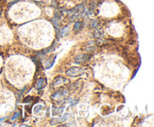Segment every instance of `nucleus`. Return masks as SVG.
Segmentation results:
<instances>
[{
  "instance_id": "obj_10",
  "label": "nucleus",
  "mask_w": 154,
  "mask_h": 127,
  "mask_svg": "<svg viewBox=\"0 0 154 127\" xmlns=\"http://www.w3.org/2000/svg\"><path fill=\"white\" fill-rule=\"evenodd\" d=\"M97 25V23H96V21H92V25H91V27L92 28H93V27H96Z\"/></svg>"
},
{
  "instance_id": "obj_4",
  "label": "nucleus",
  "mask_w": 154,
  "mask_h": 127,
  "mask_svg": "<svg viewBox=\"0 0 154 127\" xmlns=\"http://www.w3.org/2000/svg\"><path fill=\"white\" fill-rule=\"evenodd\" d=\"M68 32H69V28H68V26H65L64 28L61 31L62 36L63 37V36L67 35L68 34Z\"/></svg>"
},
{
  "instance_id": "obj_6",
  "label": "nucleus",
  "mask_w": 154,
  "mask_h": 127,
  "mask_svg": "<svg viewBox=\"0 0 154 127\" xmlns=\"http://www.w3.org/2000/svg\"><path fill=\"white\" fill-rule=\"evenodd\" d=\"M54 60H55V58L52 61V58L48 61H47L46 62V68L47 69H49V68H51L52 67V65H53V64L54 62Z\"/></svg>"
},
{
  "instance_id": "obj_5",
  "label": "nucleus",
  "mask_w": 154,
  "mask_h": 127,
  "mask_svg": "<svg viewBox=\"0 0 154 127\" xmlns=\"http://www.w3.org/2000/svg\"><path fill=\"white\" fill-rule=\"evenodd\" d=\"M44 80L43 78L39 79L38 83H37V85H36V88H37L38 89L41 88L42 86H43V85H44Z\"/></svg>"
},
{
  "instance_id": "obj_2",
  "label": "nucleus",
  "mask_w": 154,
  "mask_h": 127,
  "mask_svg": "<svg viewBox=\"0 0 154 127\" xmlns=\"http://www.w3.org/2000/svg\"><path fill=\"white\" fill-rule=\"evenodd\" d=\"M89 57L90 55H86V54H80L79 55H77V57L75 58V62L77 63H83L86 61H87L89 59Z\"/></svg>"
},
{
  "instance_id": "obj_1",
  "label": "nucleus",
  "mask_w": 154,
  "mask_h": 127,
  "mask_svg": "<svg viewBox=\"0 0 154 127\" xmlns=\"http://www.w3.org/2000/svg\"><path fill=\"white\" fill-rule=\"evenodd\" d=\"M84 73V70L80 67H72L71 69L68 70L66 74L70 76H78L81 75Z\"/></svg>"
},
{
  "instance_id": "obj_7",
  "label": "nucleus",
  "mask_w": 154,
  "mask_h": 127,
  "mask_svg": "<svg viewBox=\"0 0 154 127\" xmlns=\"http://www.w3.org/2000/svg\"><path fill=\"white\" fill-rule=\"evenodd\" d=\"M42 108V106L41 105H36L35 106V108H34V111H35V113H38L39 111L41 110V108Z\"/></svg>"
},
{
  "instance_id": "obj_3",
  "label": "nucleus",
  "mask_w": 154,
  "mask_h": 127,
  "mask_svg": "<svg viewBox=\"0 0 154 127\" xmlns=\"http://www.w3.org/2000/svg\"><path fill=\"white\" fill-rule=\"evenodd\" d=\"M64 110V107H62V108H53V114H54V115H56V114H60V113H62L63 112V111Z\"/></svg>"
},
{
  "instance_id": "obj_8",
  "label": "nucleus",
  "mask_w": 154,
  "mask_h": 127,
  "mask_svg": "<svg viewBox=\"0 0 154 127\" xmlns=\"http://www.w3.org/2000/svg\"><path fill=\"white\" fill-rule=\"evenodd\" d=\"M80 25H81V23L80 22H77L75 25V30H78L80 28Z\"/></svg>"
},
{
  "instance_id": "obj_9",
  "label": "nucleus",
  "mask_w": 154,
  "mask_h": 127,
  "mask_svg": "<svg viewBox=\"0 0 154 127\" xmlns=\"http://www.w3.org/2000/svg\"><path fill=\"white\" fill-rule=\"evenodd\" d=\"M20 115V112H17V113H15V114H14V115L13 116V117H12V119H11V120H14V119H16L17 117H19Z\"/></svg>"
}]
</instances>
